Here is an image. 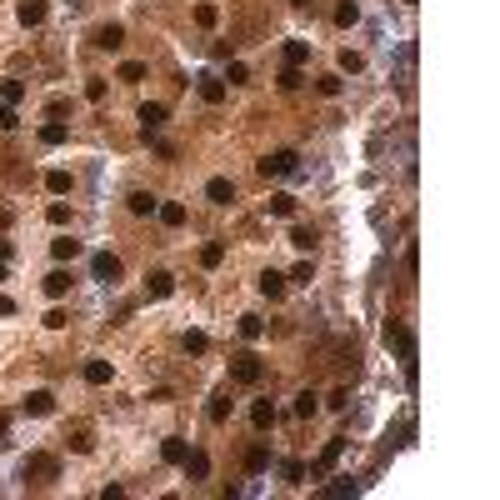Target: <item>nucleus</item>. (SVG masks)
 I'll use <instances>...</instances> for the list:
<instances>
[{"instance_id":"bb28decb","label":"nucleus","mask_w":500,"mask_h":500,"mask_svg":"<svg viewBox=\"0 0 500 500\" xmlns=\"http://www.w3.org/2000/svg\"><path fill=\"white\" fill-rule=\"evenodd\" d=\"M50 256H55V260H75V256H80V240H70V235L50 240Z\"/></svg>"},{"instance_id":"3c124183","label":"nucleus","mask_w":500,"mask_h":500,"mask_svg":"<svg viewBox=\"0 0 500 500\" xmlns=\"http://www.w3.org/2000/svg\"><path fill=\"white\" fill-rule=\"evenodd\" d=\"M290 6H310V0H290Z\"/></svg>"},{"instance_id":"20e7f679","label":"nucleus","mask_w":500,"mask_h":500,"mask_svg":"<svg viewBox=\"0 0 500 500\" xmlns=\"http://www.w3.org/2000/svg\"><path fill=\"white\" fill-rule=\"evenodd\" d=\"M165 120H171V110H165L160 100H145V106H140V131H145V140H151V135L160 131Z\"/></svg>"},{"instance_id":"39448f33","label":"nucleus","mask_w":500,"mask_h":500,"mask_svg":"<svg viewBox=\"0 0 500 500\" xmlns=\"http://www.w3.org/2000/svg\"><path fill=\"white\" fill-rule=\"evenodd\" d=\"M205 200H211V205H231V200H235V180H231V175L205 180Z\"/></svg>"},{"instance_id":"4468645a","label":"nucleus","mask_w":500,"mask_h":500,"mask_svg":"<svg viewBox=\"0 0 500 500\" xmlns=\"http://www.w3.org/2000/svg\"><path fill=\"white\" fill-rule=\"evenodd\" d=\"M200 100H205V106H220V100H225V80L220 75H200Z\"/></svg>"},{"instance_id":"8fccbe9b","label":"nucleus","mask_w":500,"mask_h":500,"mask_svg":"<svg viewBox=\"0 0 500 500\" xmlns=\"http://www.w3.org/2000/svg\"><path fill=\"white\" fill-rule=\"evenodd\" d=\"M0 316H15V300L10 296H0Z\"/></svg>"},{"instance_id":"a18cd8bd","label":"nucleus","mask_w":500,"mask_h":500,"mask_svg":"<svg viewBox=\"0 0 500 500\" xmlns=\"http://www.w3.org/2000/svg\"><path fill=\"white\" fill-rule=\"evenodd\" d=\"M225 80H231V86H245V80H250V70L240 66V60H231V70H225Z\"/></svg>"},{"instance_id":"f704fd0d","label":"nucleus","mask_w":500,"mask_h":500,"mask_svg":"<svg viewBox=\"0 0 500 500\" xmlns=\"http://www.w3.org/2000/svg\"><path fill=\"white\" fill-rule=\"evenodd\" d=\"M316 410H320V401H316L310 390H300V395H296V415H300V421H310Z\"/></svg>"},{"instance_id":"4c0bfd02","label":"nucleus","mask_w":500,"mask_h":500,"mask_svg":"<svg viewBox=\"0 0 500 500\" xmlns=\"http://www.w3.org/2000/svg\"><path fill=\"white\" fill-rule=\"evenodd\" d=\"M240 336H245V340H260V336H265L260 316H240Z\"/></svg>"},{"instance_id":"a19ab883","label":"nucleus","mask_w":500,"mask_h":500,"mask_svg":"<svg viewBox=\"0 0 500 500\" xmlns=\"http://www.w3.org/2000/svg\"><path fill=\"white\" fill-rule=\"evenodd\" d=\"M285 280H296V285H310V280H316V265H310V260H300L296 270H290V276Z\"/></svg>"},{"instance_id":"58836bf2","label":"nucleus","mask_w":500,"mask_h":500,"mask_svg":"<svg viewBox=\"0 0 500 500\" xmlns=\"http://www.w3.org/2000/svg\"><path fill=\"white\" fill-rule=\"evenodd\" d=\"M215 20H220V10L211 6V0H205V6H195V26H205V30H211Z\"/></svg>"},{"instance_id":"49530a36","label":"nucleus","mask_w":500,"mask_h":500,"mask_svg":"<svg viewBox=\"0 0 500 500\" xmlns=\"http://www.w3.org/2000/svg\"><path fill=\"white\" fill-rule=\"evenodd\" d=\"M15 125H20V120H15V106H6V100H0V131H15Z\"/></svg>"},{"instance_id":"864d4df0","label":"nucleus","mask_w":500,"mask_h":500,"mask_svg":"<svg viewBox=\"0 0 500 500\" xmlns=\"http://www.w3.org/2000/svg\"><path fill=\"white\" fill-rule=\"evenodd\" d=\"M75 6H80V0H75Z\"/></svg>"},{"instance_id":"cd10ccee","label":"nucleus","mask_w":500,"mask_h":500,"mask_svg":"<svg viewBox=\"0 0 500 500\" xmlns=\"http://www.w3.org/2000/svg\"><path fill=\"white\" fill-rule=\"evenodd\" d=\"M220 260H225V245H220V240H205V245H200V265H205V270H215Z\"/></svg>"},{"instance_id":"a878e982","label":"nucleus","mask_w":500,"mask_h":500,"mask_svg":"<svg viewBox=\"0 0 500 500\" xmlns=\"http://www.w3.org/2000/svg\"><path fill=\"white\" fill-rule=\"evenodd\" d=\"M356 20H360V6H356V0H340V6H336V26H340V30H350Z\"/></svg>"},{"instance_id":"37998d69","label":"nucleus","mask_w":500,"mask_h":500,"mask_svg":"<svg viewBox=\"0 0 500 500\" xmlns=\"http://www.w3.org/2000/svg\"><path fill=\"white\" fill-rule=\"evenodd\" d=\"M280 475H285L290 485H300V481H305V465H300V461H285V465H280Z\"/></svg>"},{"instance_id":"7ed1b4c3","label":"nucleus","mask_w":500,"mask_h":500,"mask_svg":"<svg viewBox=\"0 0 500 500\" xmlns=\"http://www.w3.org/2000/svg\"><path fill=\"white\" fill-rule=\"evenodd\" d=\"M90 276H95V280H106V285H115V280L125 276V265H120V256L100 250V256H90Z\"/></svg>"},{"instance_id":"09e8293b","label":"nucleus","mask_w":500,"mask_h":500,"mask_svg":"<svg viewBox=\"0 0 500 500\" xmlns=\"http://www.w3.org/2000/svg\"><path fill=\"white\" fill-rule=\"evenodd\" d=\"M66 110H70V100H50V106H46V115H50V120H60Z\"/></svg>"},{"instance_id":"5701e85b","label":"nucleus","mask_w":500,"mask_h":500,"mask_svg":"<svg viewBox=\"0 0 500 500\" xmlns=\"http://www.w3.org/2000/svg\"><path fill=\"white\" fill-rule=\"evenodd\" d=\"M245 470H250V475L270 470V450H265V445H250V450H245Z\"/></svg>"},{"instance_id":"a211bd4d","label":"nucleus","mask_w":500,"mask_h":500,"mask_svg":"<svg viewBox=\"0 0 500 500\" xmlns=\"http://www.w3.org/2000/svg\"><path fill=\"white\" fill-rule=\"evenodd\" d=\"M285 285H290V280L280 276V270H265V276H260V296H270V300H280V296H285Z\"/></svg>"},{"instance_id":"c756f323","label":"nucleus","mask_w":500,"mask_h":500,"mask_svg":"<svg viewBox=\"0 0 500 500\" xmlns=\"http://www.w3.org/2000/svg\"><path fill=\"white\" fill-rule=\"evenodd\" d=\"M356 490H360V485L350 481V475H340V481H330V485H325L320 495H325V500H340V495H356Z\"/></svg>"},{"instance_id":"ea45409f","label":"nucleus","mask_w":500,"mask_h":500,"mask_svg":"<svg viewBox=\"0 0 500 500\" xmlns=\"http://www.w3.org/2000/svg\"><path fill=\"white\" fill-rule=\"evenodd\" d=\"M120 80H125V86H135V80H145V66H140V60H125V66H120Z\"/></svg>"},{"instance_id":"9d476101","label":"nucleus","mask_w":500,"mask_h":500,"mask_svg":"<svg viewBox=\"0 0 500 500\" xmlns=\"http://www.w3.org/2000/svg\"><path fill=\"white\" fill-rule=\"evenodd\" d=\"M185 481H205V475H211V455L205 450H185Z\"/></svg>"},{"instance_id":"1a4fd4ad","label":"nucleus","mask_w":500,"mask_h":500,"mask_svg":"<svg viewBox=\"0 0 500 500\" xmlns=\"http://www.w3.org/2000/svg\"><path fill=\"white\" fill-rule=\"evenodd\" d=\"M46 0H20V6H15V20H20V26H46Z\"/></svg>"},{"instance_id":"412c9836","label":"nucleus","mask_w":500,"mask_h":500,"mask_svg":"<svg viewBox=\"0 0 500 500\" xmlns=\"http://www.w3.org/2000/svg\"><path fill=\"white\" fill-rule=\"evenodd\" d=\"M66 445H70L75 455H90V450H95V441H90V430H86V425H75V430H66Z\"/></svg>"},{"instance_id":"f8f14e48","label":"nucleus","mask_w":500,"mask_h":500,"mask_svg":"<svg viewBox=\"0 0 500 500\" xmlns=\"http://www.w3.org/2000/svg\"><path fill=\"white\" fill-rule=\"evenodd\" d=\"M95 46H100V50H120V46H125V26H115V20H110V26H100V30H95Z\"/></svg>"},{"instance_id":"f3484780","label":"nucleus","mask_w":500,"mask_h":500,"mask_svg":"<svg viewBox=\"0 0 500 500\" xmlns=\"http://www.w3.org/2000/svg\"><path fill=\"white\" fill-rule=\"evenodd\" d=\"M46 296H50V300L70 296V270H50V276H46Z\"/></svg>"},{"instance_id":"e433bc0d","label":"nucleus","mask_w":500,"mask_h":500,"mask_svg":"<svg viewBox=\"0 0 500 500\" xmlns=\"http://www.w3.org/2000/svg\"><path fill=\"white\" fill-rule=\"evenodd\" d=\"M46 220H50V225H66V220H70V205H66V200H50V205H46Z\"/></svg>"},{"instance_id":"f257e3e1","label":"nucleus","mask_w":500,"mask_h":500,"mask_svg":"<svg viewBox=\"0 0 500 500\" xmlns=\"http://www.w3.org/2000/svg\"><path fill=\"white\" fill-rule=\"evenodd\" d=\"M260 375H265V365H260L256 350H240V356L231 360V381L235 385H260Z\"/></svg>"},{"instance_id":"c9c22d12","label":"nucleus","mask_w":500,"mask_h":500,"mask_svg":"<svg viewBox=\"0 0 500 500\" xmlns=\"http://www.w3.org/2000/svg\"><path fill=\"white\" fill-rule=\"evenodd\" d=\"M290 245L296 250H316V231H310V225H296V231H290Z\"/></svg>"},{"instance_id":"473e14b6","label":"nucleus","mask_w":500,"mask_h":500,"mask_svg":"<svg viewBox=\"0 0 500 500\" xmlns=\"http://www.w3.org/2000/svg\"><path fill=\"white\" fill-rule=\"evenodd\" d=\"M0 100H6V106H20V100H26V80H6V86H0Z\"/></svg>"},{"instance_id":"0eeeda50","label":"nucleus","mask_w":500,"mask_h":500,"mask_svg":"<svg viewBox=\"0 0 500 500\" xmlns=\"http://www.w3.org/2000/svg\"><path fill=\"white\" fill-rule=\"evenodd\" d=\"M171 290H175V276H171V270H151V276H145V296H151V300H165Z\"/></svg>"},{"instance_id":"7c9ffc66","label":"nucleus","mask_w":500,"mask_h":500,"mask_svg":"<svg viewBox=\"0 0 500 500\" xmlns=\"http://www.w3.org/2000/svg\"><path fill=\"white\" fill-rule=\"evenodd\" d=\"M205 415H211L215 425H225V421H231V395H211V410H205Z\"/></svg>"},{"instance_id":"c03bdc74","label":"nucleus","mask_w":500,"mask_h":500,"mask_svg":"<svg viewBox=\"0 0 500 500\" xmlns=\"http://www.w3.org/2000/svg\"><path fill=\"white\" fill-rule=\"evenodd\" d=\"M86 100H106V80H100V75L86 80Z\"/></svg>"},{"instance_id":"79ce46f5","label":"nucleus","mask_w":500,"mask_h":500,"mask_svg":"<svg viewBox=\"0 0 500 500\" xmlns=\"http://www.w3.org/2000/svg\"><path fill=\"white\" fill-rule=\"evenodd\" d=\"M340 70H345V75H360V70H365V60H360L356 50H340Z\"/></svg>"},{"instance_id":"aec40b11","label":"nucleus","mask_w":500,"mask_h":500,"mask_svg":"<svg viewBox=\"0 0 500 500\" xmlns=\"http://www.w3.org/2000/svg\"><path fill=\"white\" fill-rule=\"evenodd\" d=\"M125 205H131V215H155L160 200H155L151 191H131V200H125Z\"/></svg>"},{"instance_id":"f03ea898","label":"nucleus","mask_w":500,"mask_h":500,"mask_svg":"<svg viewBox=\"0 0 500 500\" xmlns=\"http://www.w3.org/2000/svg\"><path fill=\"white\" fill-rule=\"evenodd\" d=\"M296 171H300V155L296 151H270L260 160V175H296Z\"/></svg>"},{"instance_id":"2f4dec72","label":"nucleus","mask_w":500,"mask_h":500,"mask_svg":"<svg viewBox=\"0 0 500 500\" xmlns=\"http://www.w3.org/2000/svg\"><path fill=\"white\" fill-rule=\"evenodd\" d=\"M185 350H191V356H205V350H211V336H205V330H185V340H180Z\"/></svg>"},{"instance_id":"b1692460","label":"nucleus","mask_w":500,"mask_h":500,"mask_svg":"<svg viewBox=\"0 0 500 500\" xmlns=\"http://www.w3.org/2000/svg\"><path fill=\"white\" fill-rule=\"evenodd\" d=\"M310 60V40H285V66H305Z\"/></svg>"},{"instance_id":"393cba45","label":"nucleus","mask_w":500,"mask_h":500,"mask_svg":"<svg viewBox=\"0 0 500 500\" xmlns=\"http://www.w3.org/2000/svg\"><path fill=\"white\" fill-rule=\"evenodd\" d=\"M270 215H276V220H290V215H296V195H270Z\"/></svg>"},{"instance_id":"6e6552de","label":"nucleus","mask_w":500,"mask_h":500,"mask_svg":"<svg viewBox=\"0 0 500 500\" xmlns=\"http://www.w3.org/2000/svg\"><path fill=\"white\" fill-rule=\"evenodd\" d=\"M30 475H40V481H55V475H60V461H55V455H30V461H26V481H30Z\"/></svg>"},{"instance_id":"de8ad7c7","label":"nucleus","mask_w":500,"mask_h":500,"mask_svg":"<svg viewBox=\"0 0 500 500\" xmlns=\"http://www.w3.org/2000/svg\"><path fill=\"white\" fill-rule=\"evenodd\" d=\"M340 86H345L340 75H320V95H340Z\"/></svg>"},{"instance_id":"c85d7f7f","label":"nucleus","mask_w":500,"mask_h":500,"mask_svg":"<svg viewBox=\"0 0 500 500\" xmlns=\"http://www.w3.org/2000/svg\"><path fill=\"white\" fill-rule=\"evenodd\" d=\"M46 191L50 195H70V171H46Z\"/></svg>"},{"instance_id":"603ef678","label":"nucleus","mask_w":500,"mask_h":500,"mask_svg":"<svg viewBox=\"0 0 500 500\" xmlns=\"http://www.w3.org/2000/svg\"><path fill=\"white\" fill-rule=\"evenodd\" d=\"M0 280H6V260H0Z\"/></svg>"},{"instance_id":"2eb2a0df","label":"nucleus","mask_w":500,"mask_h":500,"mask_svg":"<svg viewBox=\"0 0 500 500\" xmlns=\"http://www.w3.org/2000/svg\"><path fill=\"white\" fill-rule=\"evenodd\" d=\"M155 215H160V225H171V231H175V225H185V205L180 200H160Z\"/></svg>"},{"instance_id":"4be33fe9","label":"nucleus","mask_w":500,"mask_h":500,"mask_svg":"<svg viewBox=\"0 0 500 500\" xmlns=\"http://www.w3.org/2000/svg\"><path fill=\"white\" fill-rule=\"evenodd\" d=\"M110 360H86V385H110Z\"/></svg>"},{"instance_id":"ddd939ff","label":"nucleus","mask_w":500,"mask_h":500,"mask_svg":"<svg viewBox=\"0 0 500 500\" xmlns=\"http://www.w3.org/2000/svg\"><path fill=\"white\" fill-rule=\"evenodd\" d=\"M185 450H191V445H185L180 435H165V441H160V461H165V465H180Z\"/></svg>"},{"instance_id":"9b49d317","label":"nucleus","mask_w":500,"mask_h":500,"mask_svg":"<svg viewBox=\"0 0 500 500\" xmlns=\"http://www.w3.org/2000/svg\"><path fill=\"white\" fill-rule=\"evenodd\" d=\"M70 140V125L66 120H46V125H40V145H50V151H55V145H66Z\"/></svg>"},{"instance_id":"dca6fc26","label":"nucleus","mask_w":500,"mask_h":500,"mask_svg":"<svg viewBox=\"0 0 500 500\" xmlns=\"http://www.w3.org/2000/svg\"><path fill=\"white\" fill-rule=\"evenodd\" d=\"M55 410V395L50 390H30L26 395V415H50Z\"/></svg>"},{"instance_id":"423d86ee","label":"nucleus","mask_w":500,"mask_h":500,"mask_svg":"<svg viewBox=\"0 0 500 500\" xmlns=\"http://www.w3.org/2000/svg\"><path fill=\"white\" fill-rule=\"evenodd\" d=\"M340 455H345V435H336V441H325V450L316 455V465H310V475H325L330 465L340 461Z\"/></svg>"},{"instance_id":"72a5a7b5","label":"nucleus","mask_w":500,"mask_h":500,"mask_svg":"<svg viewBox=\"0 0 500 500\" xmlns=\"http://www.w3.org/2000/svg\"><path fill=\"white\" fill-rule=\"evenodd\" d=\"M276 86H280V90H300V66H280Z\"/></svg>"},{"instance_id":"6ab92c4d","label":"nucleus","mask_w":500,"mask_h":500,"mask_svg":"<svg viewBox=\"0 0 500 500\" xmlns=\"http://www.w3.org/2000/svg\"><path fill=\"white\" fill-rule=\"evenodd\" d=\"M250 425H256V430H270V425H276V405H270V401H256V405H250Z\"/></svg>"}]
</instances>
